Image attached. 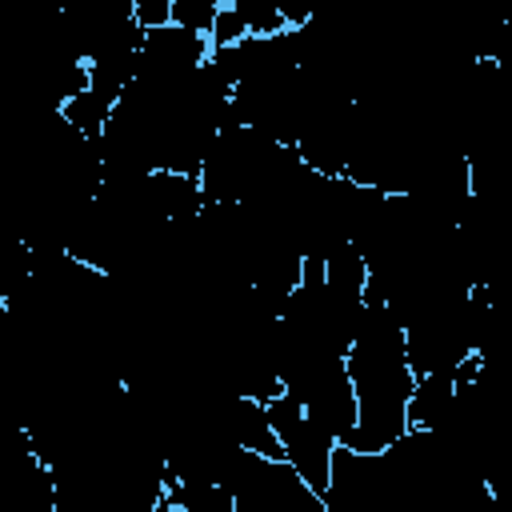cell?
I'll list each match as a JSON object with an SVG mask.
<instances>
[{
  "mask_svg": "<svg viewBox=\"0 0 512 512\" xmlns=\"http://www.w3.org/2000/svg\"><path fill=\"white\" fill-rule=\"evenodd\" d=\"M220 488L232 492L236 512H328L324 496L308 488L288 460H264L244 448L232 452Z\"/></svg>",
  "mask_w": 512,
  "mask_h": 512,
  "instance_id": "obj_1",
  "label": "cell"
},
{
  "mask_svg": "<svg viewBox=\"0 0 512 512\" xmlns=\"http://www.w3.org/2000/svg\"><path fill=\"white\" fill-rule=\"evenodd\" d=\"M268 412H272L276 436H280V444H284V460L296 468V476H300L308 488H316V492L324 496L328 484H332V460H336L340 440L328 436V432L300 408V400H292L288 392L276 396V400L268 404Z\"/></svg>",
  "mask_w": 512,
  "mask_h": 512,
  "instance_id": "obj_2",
  "label": "cell"
},
{
  "mask_svg": "<svg viewBox=\"0 0 512 512\" xmlns=\"http://www.w3.org/2000/svg\"><path fill=\"white\" fill-rule=\"evenodd\" d=\"M456 372L416 376L408 396V432H444L456 420Z\"/></svg>",
  "mask_w": 512,
  "mask_h": 512,
  "instance_id": "obj_3",
  "label": "cell"
},
{
  "mask_svg": "<svg viewBox=\"0 0 512 512\" xmlns=\"http://www.w3.org/2000/svg\"><path fill=\"white\" fill-rule=\"evenodd\" d=\"M224 0H172V24L196 36H212V24L220 16Z\"/></svg>",
  "mask_w": 512,
  "mask_h": 512,
  "instance_id": "obj_4",
  "label": "cell"
},
{
  "mask_svg": "<svg viewBox=\"0 0 512 512\" xmlns=\"http://www.w3.org/2000/svg\"><path fill=\"white\" fill-rule=\"evenodd\" d=\"M132 20L144 32H160L172 24V0H132Z\"/></svg>",
  "mask_w": 512,
  "mask_h": 512,
  "instance_id": "obj_5",
  "label": "cell"
}]
</instances>
